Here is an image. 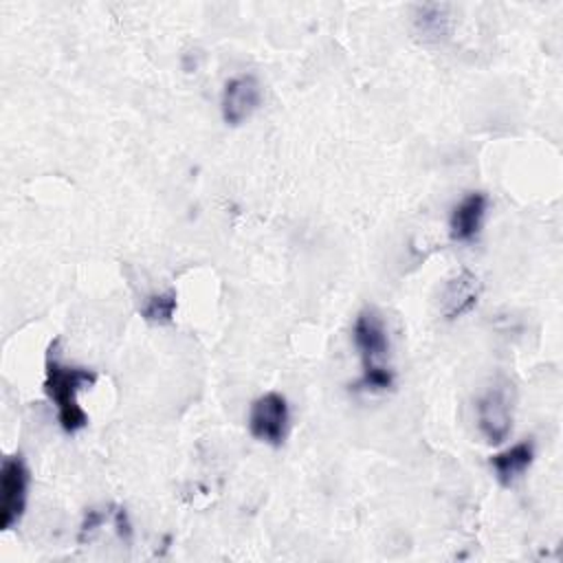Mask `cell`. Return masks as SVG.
Here are the masks:
<instances>
[{"label":"cell","instance_id":"cell-1","mask_svg":"<svg viewBox=\"0 0 563 563\" xmlns=\"http://www.w3.org/2000/svg\"><path fill=\"white\" fill-rule=\"evenodd\" d=\"M97 374L95 369L66 365L59 358V339L48 345L46 361H44V394L57 409V422L64 433L73 435L88 427L90 418L81 409L77 394L84 387L95 385Z\"/></svg>","mask_w":563,"mask_h":563},{"label":"cell","instance_id":"cell-2","mask_svg":"<svg viewBox=\"0 0 563 563\" xmlns=\"http://www.w3.org/2000/svg\"><path fill=\"white\" fill-rule=\"evenodd\" d=\"M352 341L361 356V378L356 391H387L394 387V369L387 365L389 334L383 317L374 308H363L352 323Z\"/></svg>","mask_w":563,"mask_h":563},{"label":"cell","instance_id":"cell-3","mask_svg":"<svg viewBox=\"0 0 563 563\" xmlns=\"http://www.w3.org/2000/svg\"><path fill=\"white\" fill-rule=\"evenodd\" d=\"M515 396L510 383H495L475 402V420L488 444H501L512 431Z\"/></svg>","mask_w":563,"mask_h":563},{"label":"cell","instance_id":"cell-4","mask_svg":"<svg viewBox=\"0 0 563 563\" xmlns=\"http://www.w3.org/2000/svg\"><path fill=\"white\" fill-rule=\"evenodd\" d=\"M29 466L20 453L7 455L0 466V530L15 528L26 510Z\"/></svg>","mask_w":563,"mask_h":563},{"label":"cell","instance_id":"cell-5","mask_svg":"<svg viewBox=\"0 0 563 563\" xmlns=\"http://www.w3.org/2000/svg\"><path fill=\"white\" fill-rule=\"evenodd\" d=\"M246 424L255 440L271 446H282L290 424V409L286 396L279 391H266L257 396L251 402Z\"/></svg>","mask_w":563,"mask_h":563},{"label":"cell","instance_id":"cell-6","mask_svg":"<svg viewBox=\"0 0 563 563\" xmlns=\"http://www.w3.org/2000/svg\"><path fill=\"white\" fill-rule=\"evenodd\" d=\"M262 103V86L255 75L244 73L238 77H231L222 88L220 99V112L222 121L231 128L242 125Z\"/></svg>","mask_w":563,"mask_h":563},{"label":"cell","instance_id":"cell-7","mask_svg":"<svg viewBox=\"0 0 563 563\" xmlns=\"http://www.w3.org/2000/svg\"><path fill=\"white\" fill-rule=\"evenodd\" d=\"M482 295L479 277L468 271L460 268L453 277H449L440 290V314L444 321H455L468 314Z\"/></svg>","mask_w":563,"mask_h":563},{"label":"cell","instance_id":"cell-8","mask_svg":"<svg viewBox=\"0 0 563 563\" xmlns=\"http://www.w3.org/2000/svg\"><path fill=\"white\" fill-rule=\"evenodd\" d=\"M488 211V196L484 191L466 194L449 216V233L453 242H473L484 224Z\"/></svg>","mask_w":563,"mask_h":563},{"label":"cell","instance_id":"cell-9","mask_svg":"<svg viewBox=\"0 0 563 563\" xmlns=\"http://www.w3.org/2000/svg\"><path fill=\"white\" fill-rule=\"evenodd\" d=\"M532 462H534V442H532V438L519 440L512 446L493 453L490 460H488V464L495 473V479L504 488H510L530 468Z\"/></svg>","mask_w":563,"mask_h":563},{"label":"cell","instance_id":"cell-10","mask_svg":"<svg viewBox=\"0 0 563 563\" xmlns=\"http://www.w3.org/2000/svg\"><path fill=\"white\" fill-rule=\"evenodd\" d=\"M176 306H178L176 290L152 292V295H147L145 303L141 306V317H143V321H147L152 325H165V323H172Z\"/></svg>","mask_w":563,"mask_h":563},{"label":"cell","instance_id":"cell-11","mask_svg":"<svg viewBox=\"0 0 563 563\" xmlns=\"http://www.w3.org/2000/svg\"><path fill=\"white\" fill-rule=\"evenodd\" d=\"M108 517H110V512H106V510L88 508L86 515H84V521H81V526H79L77 541H79V543H88V541L95 537V532L106 523Z\"/></svg>","mask_w":563,"mask_h":563},{"label":"cell","instance_id":"cell-12","mask_svg":"<svg viewBox=\"0 0 563 563\" xmlns=\"http://www.w3.org/2000/svg\"><path fill=\"white\" fill-rule=\"evenodd\" d=\"M110 517H112V523H114V528H117V534H119L123 541H130V537H132V526H130V519H128V510H125L123 506H112Z\"/></svg>","mask_w":563,"mask_h":563}]
</instances>
